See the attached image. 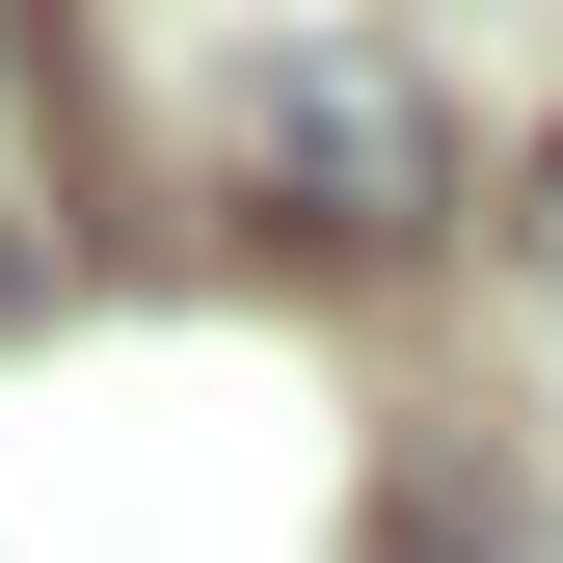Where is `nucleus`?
Segmentation results:
<instances>
[{"label":"nucleus","instance_id":"1","mask_svg":"<svg viewBox=\"0 0 563 563\" xmlns=\"http://www.w3.org/2000/svg\"><path fill=\"white\" fill-rule=\"evenodd\" d=\"M242 216H296V242H349V268H402V242L456 216L430 81H402L376 27H268V81H242Z\"/></svg>","mask_w":563,"mask_h":563},{"label":"nucleus","instance_id":"2","mask_svg":"<svg viewBox=\"0 0 563 563\" xmlns=\"http://www.w3.org/2000/svg\"><path fill=\"white\" fill-rule=\"evenodd\" d=\"M27 296H54V242H27V188H0V322H27Z\"/></svg>","mask_w":563,"mask_h":563},{"label":"nucleus","instance_id":"3","mask_svg":"<svg viewBox=\"0 0 563 563\" xmlns=\"http://www.w3.org/2000/svg\"><path fill=\"white\" fill-rule=\"evenodd\" d=\"M376 563H483V537H456V510H376Z\"/></svg>","mask_w":563,"mask_h":563},{"label":"nucleus","instance_id":"4","mask_svg":"<svg viewBox=\"0 0 563 563\" xmlns=\"http://www.w3.org/2000/svg\"><path fill=\"white\" fill-rule=\"evenodd\" d=\"M537 268H563V134H537Z\"/></svg>","mask_w":563,"mask_h":563}]
</instances>
